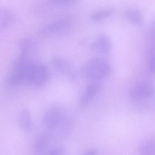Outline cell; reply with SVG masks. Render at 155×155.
<instances>
[{"label": "cell", "mask_w": 155, "mask_h": 155, "mask_svg": "<svg viewBox=\"0 0 155 155\" xmlns=\"http://www.w3.org/2000/svg\"><path fill=\"white\" fill-rule=\"evenodd\" d=\"M41 64L27 58H20L14 66L8 82L13 86L30 84L37 86L41 74Z\"/></svg>", "instance_id": "cell-1"}, {"label": "cell", "mask_w": 155, "mask_h": 155, "mask_svg": "<svg viewBox=\"0 0 155 155\" xmlns=\"http://www.w3.org/2000/svg\"><path fill=\"white\" fill-rule=\"evenodd\" d=\"M84 77L92 81H96L106 77L111 72L108 62L100 58L91 59L85 64L83 69Z\"/></svg>", "instance_id": "cell-2"}, {"label": "cell", "mask_w": 155, "mask_h": 155, "mask_svg": "<svg viewBox=\"0 0 155 155\" xmlns=\"http://www.w3.org/2000/svg\"><path fill=\"white\" fill-rule=\"evenodd\" d=\"M72 21L70 18L63 17L47 24L39 32L42 37H50L65 34L71 30Z\"/></svg>", "instance_id": "cell-3"}, {"label": "cell", "mask_w": 155, "mask_h": 155, "mask_svg": "<svg viewBox=\"0 0 155 155\" xmlns=\"http://www.w3.org/2000/svg\"><path fill=\"white\" fill-rule=\"evenodd\" d=\"M43 122L48 130H53L65 125L67 120L63 110L61 107L55 106L45 112L43 117Z\"/></svg>", "instance_id": "cell-4"}, {"label": "cell", "mask_w": 155, "mask_h": 155, "mask_svg": "<svg viewBox=\"0 0 155 155\" xmlns=\"http://www.w3.org/2000/svg\"><path fill=\"white\" fill-rule=\"evenodd\" d=\"M155 93V86L149 82L136 85L131 91V97L135 101H143L152 97Z\"/></svg>", "instance_id": "cell-5"}, {"label": "cell", "mask_w": 155, "mask_h": 155, "mask_svg": "<svg viewBox=\"0 0 155 155\" xmlns=\"http://www.w3.org/2000/svg\"><path fill=\"white\" fill-rule=\"evenodd\" d=\"M52 134L49 132H44L38 135L34 141L32 150L35 155H42L46 151L52 141Z\"/></svg>", "instance_id": "cell-6"}, {"label": "cell", "mask_w": 155, "mask_h": 155, "mask_svg": "<svg viewBox=\"0 0 155 155\" xmlns=\"http://www.w3.org/2000/svg\"><path fill=\"white\" fill-rule=\"evenodd\" d=\"M101 89V86L97 83H93L88 86L80 98V106L84 107L90 104L99 94Z\"/></svg>", "instance_id": "cell-7"}, {"label": "cell", "mask_w": 155, "mask_h": 155, "mask_svg": "<svg viewBox=\"0 0 155 155\" xmlns=\"http://www.w3.org/2000/svg\"><path fill=\"white\" fill-rule=\"evenodd\" d=\"M91 48L96 53L106 54L111 50V40L106 35H100L92 43Z\"/></svg>", "instance_id": "cell-8"}, {"label": "cell", "mask_w": 155, "mask_h": 155, "mask_svg": "<svg viewBox=\"0 0 155 155\" xmlns=\"http://www.w3.org/2000/svg\"><path fill=\"white\" fill-rule=\"evenodd\" d=\"M18 124L21 129L25 133H30L33 127V123L30 112L26 108H22L18 117Z\"/></svg>", "instance_id": "cell-9"}, {"label": "cell", "mask_w": 155, "mask_h": 155, "mask_svg": "<svg viewBox=\"0 0 155 155\" xmlns=\"http://www.w3.org/2000/svg\"><path fill=\"white\" fill-rule=\"evenodd\" d=\"M13 12L8 8H2L0 11V28L1 30L7 29L14 21Z\"/></svg>", "instance_id": "cell-10"}, {"label": "cell", "mask_w": 155, "mask_h": 155, "mask_svg": "<svg viewBox=\"0 0 155 155\" xmlns=\"http://www.w3.org/2000/svg\"><path fill=\"white\" fill-rule=\"evenodd\" d=\"M52 65L56 70L66 76H72L73 73L72 66L62 59L55 58L52 61Z\"/></svg>", "instance_id": "cell-11"}, {"label": "cell", "mask_w": 155, "mask_h": 155, "mask_svg": "<svg viewBox=\"0 0 155 155\" xmlns=\"http://www.w3.org/2000/svg\"><path fill=\"white\" fill-rule=\"evenodd\" d=\"M125 17L134 25H139L143 21L142 14L138 10L129 9L126 11Z\"/></svg>", "instance_id": "cell-12"}, {"label": "cell", "mask_w": 155, "mask_h": 155, "mask_svg": "<svg viewBox=\"0 0 155 155\" xmlns=\"http://www.w3.org/2000/svg\"><path fill=\"white\" fill-rule=\"evenodd\" d=\"M139 155H155V138L147 140L141 145Z\"/></svg>", "instance_id": "cell-13"}, {"label": "cell", "mask_w": 155, "mask_h": 155, "mask_svg": "<svg viewBox=\"0 0 155 155\" xmlns=\"http://www.w3.org/2000/svg\"><path fill=\"white\" fill-rule=\"evenodd\" d=\"M34 45V41L32 39L26 38L22 40L20 43L21 51L20 58H27L28 54Z\"/></svg>", "instance_id": "cell-14"}, {"label": "cell", "mask_w": 155, "mask_h": 155, "mask_svg": "<svg viewBox=\"0 0 155 155\" xmlns=\"http://www.w3.org/2000/svg\"><path fill=\"white\" fill-rule=\"evenodd\" d=\"M113 9L98 11L92 14L90 16V19L94 21H98L109 17L113 14Z\"/></svg>", "instance_id": "cell-15"}, {"label": "cell", "mask_w": 155, "mask_h": 155, "mask_svg": "<svg viewBox=\"0 0 155 155\" xmlns=\"http://www.w3.org/2000/svg\"><path fill=\"white\" fill-rule=\"evenodd\" d=\"M79 0H49L52 4L57 6H71L78 2Z\"/></svg>", "instance_id": "cell-16"}, {"label": "cell", "mask_w": 155, "mask_h": 155, "mask_svg": "<svg viewBox=\"0 0 155 155\" xmlns=\"http://www.w3.org/2000/svg\"><path fill=\"white\" fill-rule=\"evenodd\" d=\"M63 152L60 147H55L51 150L46 155H63Z\"/></svg>", "instance_id": "cell-17"}, {"label": "cell", "mask_w": 155, "mask_h": 155, "mask_svg": "<svg viewBox=\"0 0 155 155\" xmlns=\"http://www.w3.org/2000/svg\"><path fill=\"white\" fill-rule=\"evenodd\" d=\"M149 70L152 73L155 74V55L150 60Z\"/></svg>", "instance_id": "cell-18"}, {"label": "cell", "mask_w": 155, "mask_h": 155, "mask_svg": "<svg viewBox=\"0 0 155 155\" xmlns=\"http://www.w3.org/2000/svg\"><path fill=\"white\" fill-rule=\"evenodd\" d=\"M97 150L93 148V149H89L88 151H86L83 155H97Z\"/></svg>", "instance_id": "cell-19"}]
</instances>
